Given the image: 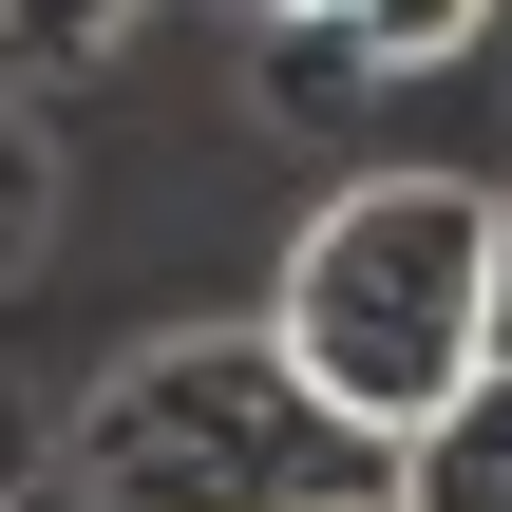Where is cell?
<instances>
[{
    "label": "cell",
    "instance_id": "cell-1",
    "mask_svg": "<svg viewBox=\"0 0 512 512\" xmlns=\"http://www.w3.org/2000/svg\"><path fill=\"white\" fill-rule=\"evenodd\" d=\"M475 323H494V190L475 171H361V190H323L304 247H285V304H266V342L380 456L475 399Z\"/></svg>",
    "mask_w": 512,
    "mask_h": 512
},
{
    "label": "cell",
    "instance_id": "cell-2",
    "mask_svg": "<svg viewBox=\"0 0 512 512\" xmlns=\"http://www.w3.org/2000/svg\"><path fill=\"white\" fill-rule=\"evenodd\" d=\"M76 512H399V456L266 323H209V342H152L95 380Z\"/></svg>",
    "mask_w": 512,
    "mask_h": 512
},
{
    "label": "cell",
    "instance_id": "cell-3",
    "mask_svg": "<svg viewBox=\"0 0 512 512\" xmlns=\"http://www.w3.org/2000/svg\"><path fill=\"white\" fill-rule=\"evenodd\" d=\"M475 38H494V0H323V19L285 38V95H304V76H323V95H342V76H437V57H475Z\"/></svg>",
    "mask_w": 512,
    "mask_h": 512
},
{
    "label": "cell",
    "instance_id": "cell-4",
    "mask_svg": "<svg viewBox=\"0 0 512 512\" xmlns=\"http://www.w3.org/2000/svg\"><path fill=\"white\" fill-rule=\"evenodd\" d=\"M399 512H512V380H475L456 418L399 437Z\"/></svg>",
    "mask_w": 512,
    "mask_h": 512
},
{
    "label": "cell",
    "instance_id": "cell-5",
    "mask_svg": "<svg viewBox=\"0 0 512 512\" xmlns=\"http://www.w3.org/2000/svg\"><path fill=\"white\" fill-rule=\"evenodd\" d=\"M152 0H0V57H114Z\"/></svg>",
    "mask_w": 512,
    "mask_h": 512
},
{
    "label": "cell",
    "instance_id": "cell-6",
    "mask_svg": "<svg viewBox=\"0 0 512 512\" xmlns=\"http://www.w3.org/2000/svg\"><path fill=\"white\" fill-rule=\"evenodd\" d=\"M38 228H57V152H38V133L0 114V285L38 266Z\"/></svg>",
    "mask_w": 512,
    "mask_h": 512
},
{
    "label": "cell",
    "instance_id": "cell-7",
    "mask_svg": "<svg viewBox=\"0 0 512 512\" xmlns=\"http://www.w3.org/2000/svg\"><path fill=\"white\" fill-rule=\"evenodd\" d=\"M475 380H512V190H494V323H475Z\"/></svg>",
    "mask_w": 512,
    "mask_h": 512
},
{
    "label": "cell",
    "instance_id": "cell-8",
    "mask_svg": "<svg viewBox=\"0 0 512 512\" xmlns=\"http://www.w3.org/2000/svg\"><path fill=\"white\" fill-rule=\"evenodd\" d=\"M0 494H19V418H0Z\"/></svg>",
    "mask_w": 512,
    "mask_h": 512
},
{
    "label": "cell",
    "instance_id": "cell-9",
    "mask_svg": "<svg viewBox=\"0 0 512 512\" xmlns=\"http://www.w3.org/2000/svg\"><path fill=\"white\" fill-rule=\"evenodd\" d=\"M0 512H76V494H0Z\"/></svg>",
    "mask_w": 512,
    "mask_h": 512
},
{
    "label": "cell",
    "instance_id": "cell-10",
    "mask_svg": "<svg viewBox=\"0 0 512 512\" xmlns=\"http://www.w3.org/2000/svg\"><path fill=\"white\" fill-rule=\"evenodd\" d=\"M285 19H323V0H285Z\"/></svg>",
    "mask_w": 512,
    "mask_h": 512
}]
</instances>
